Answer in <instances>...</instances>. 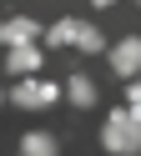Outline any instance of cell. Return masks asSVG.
<instances>
[{
	"label": "cell",
	"instance_id": "obj_1",
	"mask_svg": "<svg viewBox=\"0 0 141 156\" xmlns=\"http://www.w3.org/2000/svg\"><path fill=\"white\" fill-rule=\"evenodd\" d=\"M101 146L116 151V156H136V151H141V106L111 111L106 126H101Z\"/></svg>",
	"mask_w": 141,
	"mask_h": 156
},
{
	"label": "cell",
	"instance_id": "obj_2",
	"mask_svg": "<svg viewBox=\"0 0 141 156\" xmlns=\"http://www.w3.org/2000/svg\"><path fill=\"white\" fill-rule=\"evenodd\" d=\"M50 45H76V51H91V55H96L106 41H101V30H96V25L70 20V15H66L60 25H50Z\"/></svg>",
	"mask_w": 141,
	"mask_h": 156
},
{
	"label": "cell",
	"instance_id": "obj_3",
	"mask_svg": "<svg viewBox=\"0 0 141 156\" xmlns=\"http://www.w3.org/2000/svg\"><path fill=\"white\" fill-rule=\"evenodd\" d=\"M60 86H45V81H25V86H10V106H20V111H45V106H56Z\"/></svg>",
	"mask_w": 141,
	"mask_h": 156
},
{
	"label": "cell",
	"instance_id": "obj_4",
	"mask_svg": "<svg viewBox=\"0 0 141 156\" xmlns=\"http://www.w3.org/2000/svg\"><path fill=\"white\" fill-rule=\"evenodd\" d=\"M111 66H116V76H141V35H126V41L111 51Z\"/></svg>",
	"mask_w": 141,
	"mask_h": 156
},
{
	"label": "cell",
	"instance_id": "obj_5",
	"mask_svg": "<svg viewBox=\"0 0 141 156\" xmlns=\"http://www.w3.org/2000/svg\"><path fill=\"white\" fill-rule=\"evenodd\" d=\"M5 66H10V76H30L40 66V51L30 41H20V45H10V55H5Z\"/></svg>",
	"mask_w": 141,
	"mask_h": 156
},
{
	"label": "cell",
	"instance_id": "obj_6",
	"mask_svg": "<svg viewBox=\"0 0 141 156\" xmlns=\"http://www.w3.org/2000/svg\"><path fill=\"white\" fill-rule=\"evenodd\" d=\"M35 35H40V25L30 20V15H15V20H5V25H0V41H5V45H20V41H35Z\"/></svg>",
	"mask_w": 141,
	"mask_h": 156
},
{
	"label": "cell",
	"instance_id": "obj_7",
	"mask_svg": "<svg viewBox=\"0 0 141 156\" xmlns=\"http://www.w3.org/2000/svg\"><path fill=\"white\" fill-rule=\"evenodd\" d=\"M20 151H25V156H56V136H45V131H30L25 141H20Z\"/></svg>",
	"mask_w": 141,
	"mask_h": 156
},
{
	"label": "cell",
	"instance_id": "obj_8",
	"mask_svg": "<svg viewBox=\"0 0 141 156\" xmlns=\"http://www.w3.org/2000/svg\"><path fill=\"white\" fill-rule=\"evenodd\" d=\"M66 96H70L76 106H91V101H96V86H91L86 76H70V81H66Z\"/></svg>",
	"mask_w": 141,
	"mask_h": 156
},
{
	"label": "cell",
	"instance_id": "obj_9",
	"mask_svg": "<svg viewBox=\"0 0 141 156\" xmlns=\"http://www.w3.org/2000/svg\"><path fill=\"white\" fill-rule=\"evenodd\" d=\"M126 91H131V106H141V81H131Z\"/></svg>",
	"mask_w": 141,
	"mask_h": 156
},
{
	"label": "cell",
	"instance_id": "obj_10",
	"mask_svg": "<svg viewBox=\"0 0 141 156\" xmlns=\"http://www.w3.org/2000/svg\"><path fill=\"white\" fill-rule=\"evenodd\" d=\"M96 5H116V0H96Z\"/></svg>",
	"mask_w": 141,
	"mask_h": 156
},
{
	"label": "cell",
	"instance_id": "obj_11",
	"mask_svg": "<svg viewBox=\"0 0 141 156\" xmlns=\"http://www.w3.org/2000/svg\"><path fill=\"white\" fill-rule=\"evenodd\" d=\"M136 5H141V0H136Z\"/></svg>",
	"mask_w": 141,
	"mask_h": 156
}]
</instances>
